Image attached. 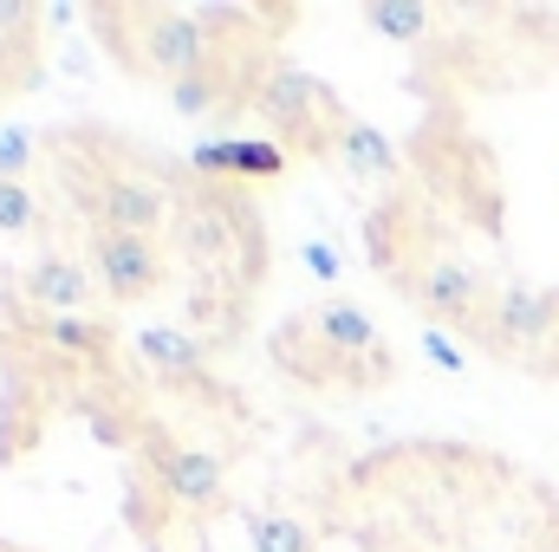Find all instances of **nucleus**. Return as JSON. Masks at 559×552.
Listing matches in <instances>:
<instances>
[{
    "mask_svg": "<svg viewBox=\"0 0 559 552\" xmlns=\"http://www.w3.org/2000/svg\"><path fill=\"white\" fill-rule=\"evenodd\" d=\"M138 72L143 79H195L209 65V33H202V13H138Z\"/></svg>",
    "mask_w": 559,
    "mask_h": 552,
    "instance_id": "1",
    "label": "nucleus"
},
{
    "mask_svg": "<svg viewBox=\"0 0 559 552\" xmlns=\"http://www.w3.org/2000/svg\"><path fill=\"white\" fill-rule=\"evenodd\" d=\"M254 111L267 118V131H280V137L293 143H319V131H325V118H338V98L319 85V79H306V72H267L261 79V92H254Z\"/></svg>",
    "mask_w": 559,
    "mask_h": 552,
    "instance_id": "2",
    "label": "nucleus"
},
{
    "mask_svg": "<svg viewBox=\"0 0 559 552\" xmlns=\"http://www.w3.org/2000/svg\"><path fill=\"white\" fill-rule=\"evenodd\" d=\"M92 267H98V286H105L111 299H124V305L156 299L163 279H169V261H163L156 241H143V235H111V228L92 235Z\"/></svg>",
    "mask_w": 559,
    "mask_h": 552,
    "instance_id": "3",
    "label": "nucleus"
},
{
    "mask_svg": "<svg viewBox=\"0 0 559 552\" xmlns=\"http://www.w3.org/2000/svg\"><path fill=\"white\" fill-rule=\"evenodd\" d=\"M404 286H411V299H417L423 312H436L442 325L488 332V325H481V299H488V286H481V274H475L468 261L436 254V261H423V274H411Z\"/></svg>",
    "mask_w": 559,
    "mask_h": 552,
    "instance_id": "4",
    "label": "nucleus"
},
{
    "mask_svg": "<svg viewBox=\"0 0 559 552\" xmlns=\"http://www.w3.org/2000/svg\"><path fill=\"white\" fill-rule=\"evenodd\" d=\"M150 468H156V494L169 507H189V514H215L228 501V475L209 448H169L156 442L150 448Z\"/></svg>",
    "mask_w": 559,
    "mask_h": 552,
    "instance_id": "5",
    "label": "nucleus"
},
{
    "mask_svg": "<svg viewBox=\"0 0 559 552\" xmlns=\"http://www.w3.org/2000/svg\"><path fill=\"white\" fill-rule=\"evenodd\" d=\"M559 325V292L540 286H508L495 292V312H488V338L501 351H521V345H547Z\"/></svg>",
    "mask_w": 559,
    "mask_h": 552,
    "instance_id": "6",
    "label": "nucleus"
},
{
    "mask_svg": "<svg viewBox=\"0 0 559 552\" xmlns=\"http://www.w3.org/2000/svg\"><path fill=\"white\" fill-rule=\"evenodd\" d=\"M163 221H169V202H163L156 182H138V176H105V182H98V228L156 241Z\"/></svg>",
    "mask_w": 559,
    "mask_h": 552,
    "instance_id": "7",
    "label": "nucleus"
},
{
    "mask_svg": "<svg viewBox=\"0 0 559 552\" xmlns=\"http://www.w3.org/2000/svg\"><path fill=\"white\" fill-rule=\"evenodd\" d=\"M312 325H319V338L345 358V377H352V358H365V364H378V358H391V345L378 338V325L365 319V305H352V299H319L312 305Z\"/></svg>",
    "mask_w": 559,
    "mask_h": 552,
    "instance_id": "8",
    "label": "nucleus"
},
{
    "mask_svg": "<svg viewBox=\"0 0 559 552\" xmlns=\"http://www.w3.org/2000/svg\"><path fill=\"white\" fill-rule=\"evenodd\" d=\"M274 364L286 371V377H299V384H332V377H345V358L319 338L312 312H299V319H286V325H280Z\"/></svg>",
    "mask_w": 559,
    "mask_h": 552,
    "instance_id": "9",
    "label": "nucleus"
},
{
    "mask_svg": "<svg viewBox=\"0 0 559 552\" xmlns=\"http://www.w3.org/2000/svg\"><path fill=\"white\" fill-rule=\"evenodd\" d=\"M176 241H182V261L202 267V274H228V261H235V248H241L222 202H195V208L176 221Z\"/></svg>",
    "mask_w": 559,
    "mask_h": 552,
    "instance_id": "10",
    "label": "nucleus"
},
{
    "mask_svg": "<svg viewBox=\"0 0 559 552\" xmlns=\"http://www.w3.org/2000/svg\"><path fill=\"white\" fill-rule=\"evenodd\" d=\"M20 292L33 299V305H46V312H79V305H92V267L85 261H72V254H39L26 279H20Z\"/></svg>",
    "mask_w": 559,
    "mask_h": 552,
    "instance_id": "11",
    "label": "nucleus"
},
{
    "mask_svg": "<svg viewBox=\"0 0 559 552\" xmlns=\"http://www.w3.org/2000/svg\"><path fill=\"white\" fill-rule=\"evenodd\" d=\"M195 169H235L248 182H267V176H286V143L267 137H215L195 149Z\"/></svg>",
    "mask_w": 559,
    "mask_h": 552,
    "instance_id": "12",
    "label": "nucleus"
},
{
    "mask_svg": "<svg viewBox=\"0 0 559 552\" xmlns=\"http://www.w3.org/2000/svg\"><path fill=\"white\" fill-rule=\"evenodd\" d=\"M338 156L365 182H391L397 176V149H391V137L378 124H338Z\"/></svg>",
    "mask_w": 559,
    "mask_h": 552,
    "instance_id": "13",
    "label": "nucleus"
},
{
    "mask_svg": "<svg viewBox=\"0 0 559 552\" xmlns=\"http://www.w3.org/2000/svg\"><path fill=\"white\" fill-rule=\"evenodd\" d=\"M138 351L163 371V377H202V364H209V345H195V338L176 332V325H150L138 338Z\"/></svg>",
    "mask_w": 559,
    "mask_h": 552,
    "instance_id": "14",
    "label": "nucleus"
},
{
    "mask_svg": "<svg viewBox=\"0 0 559 552\" xmlns=\"http://www.w3.org/2000/svg\"><path fill=\"white\" fill-rule=\"evenodd\" d=\"M365 26L384 33V39H423L429 33V7H417V0H378V7H365Z\"/></svg>",
    "mask_w": 559,
    "mask_h": 552,
    "instance_id": "15",
    "label": "nucleus"
},
{
    "mask_svg": "<svg viewBox=\"0 0 559 552\" xmlns=\"http://www.w3.org/2000/svg\"><path fill=\"white\" fill-rule=\"evenodd\" d=\"M248 547L254 552H312V533H306L293 514H261L254 533H248Z\"/></svg>",
    "mask_w": 559,
    "mask_h": 552,
    "instance_id": "16",
    "label": "nucleus"
},
{
    "mask_svg": "<svg viewBox=\"0 0 559 552\" xmlns=\"http://www.w3.org/2000/svg\"><path fill=\"white\" fill-rule=\"evenodd\" d=\"M33 221H39V202H33V189L0 176V235H26Z\"/></svg>",
    "mask_w": 559,
    "mask_h": 552,
    "instance_id": "17",
    "label": "nucleus"
},
{
    "mask_svg": "<svg viewBox=\"0 0 559 552\" xmlns=\"http://www.w3.org/2000/svg\"><path fill=\"white\" fill-rule=\"evenodd\" d=\"M46 338H52V345H66V351H98V345H111V332H105V325H92V319H79V312L52 319V325H46Z\"/></svg>",
    "mask_w": 559,
    "mask_h": 552,
    "instance_id": "18",
    "label": "nucleus"
},
{
    "mask_svg": "<svg viewBox=\"0 0 559 552\" xmlns=\"http://www.w3.org/2000/svg\"><path fill=\"white\" fill-rule=\"evenodd\" d=\"M169 98H176V111H182V118H202V111L215 105V92H209V72H195V79H176V85H169Z\"/></svg>",
    "mask_w": 559,
    "mask_h": 552,
    "instance_id": "19",
    "label": "nucleus"
},
{
    "mask_svg": "<svg viewBox=\"0 0 559 552\" xmlns=\"http://www.w3.org/2000/svg\"><path fill=\"white\" fill-rule=\"evenodd\" d=\"M26 163H33L26 131H0V176H7V182H20V176H26Z\"/></svg>",
    "mask_w": 559,
    "mask_h": 552,
    "instance_id": "20",
    "label": "nucleus"
},
{
    "mask_svg": "<svg viewBox=\"0 0 559 552\" xmlns=\"http://www.w3.org/2000/svg\"><path fill=\"white\" fill-rule=\"evenodd\" d=\"M423 351H429V364H442V371H462V364H468V358H462L442 332H429V338H423Z\"/></svg>",
    "mask_w": 559,
    "mask_h": 552,
    "instance_id": "21",
    "label": "nucleus"
},
{
    "mask_svg": "<svg viewBox=\"0 0 559 552\" xmlns=\"http://www.w3.org/2000/svg\"><path fill=\"white\" fill-rule=\"evenodd\" d=\"M306 267H312V274H338V267H332V254H325V248H306Z\"/></svg>",
    "mask_w": 559,
    "mask_h": 552,
    "instance_id": "22",
    "label": "nucleus"
},
{
    "mask_svg": "<svg viewBox=\"0 0 559 552\" xmlns=\"http://www.w3.org/2000/svg\"><path fill=\"white\" fill-rule=\"evenodd\" d=\"M0 26H33V7H0Z\"/></svg>",
    "mask_w": 559,
    "mask_h": 552,
    "instance_id": "23",
    "label": "nucleus"
},
{
    "mask_svg": "<svg viewBox=\"0 0 559 552\" xmlns=\"http://www.w3.org/2000/svg\"><path fill=\"white\" fill-rule=\"evenodd\" d=\"M0 79H7V52H0ZM0 92H7V85H0Z\"/></svg>",
    "mask_w": 559,
    "mask_h": 552,
    "instance_id": "24",
    "label": "nucleus"
},
{
    "mask_svg": "<svg viewBox=\"0 0 559 552\" xmlns=\"http://www.w3.org/2000/svg\"><path fill=\"white\" fill-rule=\"evenodd\" d=\"M0 552H20V547H0Z\"/></svg>",
    "mask_w": 559,
    "mask_h": 552,
    "instance_id": "25",
    "label": "nucleus"
}]
</instances>
